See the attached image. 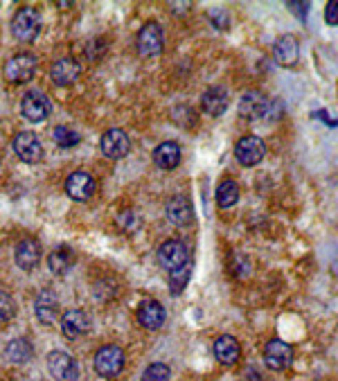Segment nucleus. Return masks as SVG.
Returning a JSON list of instances; mask_svg holds the SVG:
<instances>
[{"label":"nucleus","instance_id":"b1692460","mask_svg":"<svg viewBox=\"0 0 338 381\" xmlns=\"http://www.w3.org/2000/svg\"><path fill=\"white\" fill-rule=\"evenodd\" d=\"M75 253H72V248L68 246H59L56 251L50 253V258H47V267L54 273V276H65L72 267H75Z\"/></svg>","mask_w":338,"mask_h":381},{"label":"nucleus","instance_id":"c756f323","mask_svg":"<svg viewBox=\"0 0 338 381\" xmlns=\"http://www.w3.org/2000/svg\"><path fill=\"white\" fill-rule=\"evenodd\" d=\"M169 366H165V363H151L142 372V381H169Z\"/></svg>","mask_w":338,"mask_h":381},{"label":"nucleus","instance_id":"4be33fe9","mask_svg":"<svg viewBox=\"0 0 338 381\" xmlns=\"http://www.w3.org/2000/svg\"><path fill=\"white\" fill-rule=\"evenodd\" d=\"M239 354H242V347H239L235 336H219L214 341V357L224 366H233L239 361Z\"/></svg>","mask_w":338,"mask_h":381},{"label":"nucleus","instance_id":"ddd939ff","mask_svg":"<svg viewBox=\"0 0 338 381\" xmlns=\"http://www.w3.org/2000/svg\"><path fill=\"white\" fill-rule=\"evenodd\" d=\"M65 192L72 201H88L95 194V178L88 172H75L65 181Z\"/></svg>","mask_w":338,"mask_h":381},{"label":"nucleus","instance_id":"393cba45","mask_svg":"<svg viewBox=\"0 0 338 381\" xmlns=\"http://www.w3.org/2000/svg\"><path fill=\"white\" fill-rule=\"evenodd\" d=\"M5 354L12 363H28L32 354H34V347H32L28 338H14V341L7 343Z\"/></svg>","mask_w":338,"mask_h":381},{"label":"nucleus","instance_id":"c85d7f7f","mask_svg":"<svg viewBox=\"0 0 338 381\" xmlns=\"http://www.w3.org/2000/svg\"><path fill=\"white\" fill-rule=\"evenodd\" d=\"M16 313V302L10 291L0 289V322H10Z\"/></svg>","mask_w":338,"mask_h":381},{"label":"nucleus","instance_id":"a211bd4d","mask_svg":"<svg viewBox=\"0 0 338 381\" xmlns=\"http://www.w3.org/2000/svg\"><path fill=\"white\" fill-rule=\"evenodd\" d=\"M273 54H275V61L282 65V68H293L295 63L300 59V43L298 39L291 37V34H284L275 41L273 45Z\"/></svg>","mask_w":338,"mask_h":381},{"label":"nucleus","instance_id":"f3484780","mask_svg":"<svg viewBox=\"0 0 338 381\" xmlns=\"http://www.w3.org/2000/svg\"><path fill=\"white\" fill-rule=\"evenodd\" d=\"M90 329V320H88V313L81 311V309H68L63 313L61 318V332L65 338L70 341H77Z\"/></svg>","mask_w":338,"mask_h":381},{"label":"nucleus","instance_id":"72a5a7b5","mask_svg":"<svg viewBox=\"0 0 338 381\" xmlns=\"http://www.w3.org/2000/svg\"><path fill=\"white\" fill-rule=\"evenodd\" d=\"M311 115H313V118H323V122L327 124V127H336V122H334L332 118H329V115H327L323 109H320V111H313Z\"/></svg>","mask_w":338,"mask_h":381},{"label":"nucleus","instance_id":"cd10ccee","mask_svg":"<svg viewBox=\"0 0 338 381\" xmlns=\"http://www.w3.org/2000/svg\"><path fill=\"white\" fill-rule=\"evenodd\" d=\"M187 280H189V264L183 269H178V271H171L169 273V291H171V296L183 294L185 287H187Z\"/></svg>","mask_w":338,"mask_h":381},{"label":"nucleus","instance_id":"1a4fd4ad","mask_svg":"<svg viewBox=\"0 0 338 381\" xmlns=\"http://www.w3.org/2000/svg\"><path fill=\"white\" fill-rule=\"evenodd\" d=\"M165 37L162 28L158 23H147L142 25V30L138 32V52L142 56H158L162 52Z\"/></svg>","mask_w":338,"mask_h":381},{"label":"nucleus","instance_id":"6ab92c4d","mask_svg":"<svg viewBox=\"0 0 338 381\" xmlns=\"http://www.w3.org/2000/svg\"><path fill=\"white\" fill-rule=\"evenodd\" d=\"M34 311H36L39 322H43V325H52V322L56 320V316H59V298H56V294L50 291V289L41 291L36 296Z\"/></svg>","mask_w":338,"mask_h":381},{"label":"nucleus","instance_id":"f257e3e1","mask_svg":"<svg viewBox=\"0 0 338 381\" xmlns=\"http://www.w3.org/2000/svg\"><path fill=\"white\" fill-rule=\"evenodd\" d=\"M41 28H43V21L34 7H21L12 19V34L21 43H32L41 34Z\"/></svg>","mask_w":338,"mask_h":381},{"label":"nucleus","instance_id":"dca6fc26","mask_svg":"<svg viewBox=\"0 0 338 381\" xmlns=\"http://www.w3.org/2000/svg\"><path fill=\"white\" fill-rule=\"evenodd\" d=\"M228 104H230V97H228V90L224 86H210L201 95V109H203V113H208L210 118L224 115L228 111Z\"/></svg>","mask_w":338,"mask_h":381},{"label":"nucleus","instance_id":"aec40b11","mask_svg":"<svg viewBox=\"0 0 338 381\" xmlns=\"http://www.w3.org/2000/svg\"><path fill=\"white\" fill-rule=\"evenodd\" d=\"M79 74H81L79 63L75 59H70V56H63V59L54 61L50 68V77L56 86H72L79 79Z\"/></svg>","mask_w":338,"mask_h":381},{"label":"nucleus","instance_id":"6e6552de","mask_svg":"<svg viewBox=\"0 0 338 381\" xmlns=\"http://www.w3.org/2000/svg\"><path fill=\"white\" fill-rule=\"evenodd\" d=\"M268 106H271V99L266 95L260 93V90H249V93H244L242 99H239V115L249 122L262 120L268 115Z\"/></svg>","mask_w":338,"mask_h":381},{"label":"nucleus","instance_id":"7c9ffc66","mask_svg":"<svg viewBox=\"0 0 338 381\" xmlns=\"http://www.w3.org/2000/svg\"><path fill=\"white\" fill-rule=\"evenodd\" d=\"M106 45H109V43H106L104 39H95V41H90L88 48H86V56H88L90 61H100V59H102V54H106V50H109Z\"/></svg>","mask_w":338,"mask_h":381},{"label":"nucleus","instance_id":"a878e982","mask_svg":"<svg viewBox=\"0 0 338 381\" xmlns=\"http://www.w3.org/2000/svg\"><path fill=\"white\" fill-rule=\"evenodd\" d=\"M239 201V185L235 181H224L219 187H217V203L219 208H233V205Z\"/></svg>","mask_w":338,"mask_h":381},{"label":"nucleus","instance_id":"412c9836","mask_svg":"<svg viewBox=\"0 0 338 381\" xmlns=\"http://www.w3.org/2000/svg\"><path fill=\"white\" fill-rule=\"evenodd\" d=\"M16 264H19L21 271H32L41 262V246L36 239H23L16 246Z\"/></svg>","mask_w":338,"mask_h":381},{"label":"nucleus","instance_id":"2f4dec72","mask_svg":"<svg viewBox=\"0 0 338 381\" xmlns=\"http://www.w3.org/2000/svg\"><path fill=\"white\" fill-rule=\"evenodd\" d=\"M288 10H291L304 23V21H307V12L311 10V5L309 3H288Z\"/></svg>","mask_w":338,"mask_h":381},{"label":"nucleus","instance_id":"9d476101","mask_svg":"<svg viewBox=\"0 0 338 381\" xmlns=\"http://www.w3.org/2000/svg\"><path fill=\"white\" fill-rule=\"evenodd\" d=\"M264 363H266V368L275 370V372L291 368L293 347L284 341H279V338H273V341H268L266 347H264Z\"/></svg>","mask_w":338,"mask_h":381},{"label":"nucleus","instance_id":"2eb2a0df","mask_svg":"<svg viewBox=\"0 0 338 381\" xmlns=\"http://www.w3.org/2000/svg\"><path fill=\"white\" fill-rule=\"evenodd\" d=\"M165 212H167V219L176 226H187V223L194 221V208L192 201L185 194H174L165 205Z\"/></svg>","mask_w":338,"mask_h":381},{"label":"nucleus","instance_id":"f03ea898","mask_svg":"<svg viewBox=\"0 0 338 381\" xmlns=\"http://www.w3.org/2000/svg\"><path fill=\"white\" fill-rule=\"evenodd\" d=\"M95 370L104 379H115L125 370V352L118 345H104L95 354Z\"/></svg>","mask_w":338,"mask_h":381},{"label":"nucleus","instance_id":"9b49d317","mask_svg":"<svg viewBox=\"0 0 338 381\" xmlns=\"http://www.w3.org/2000/svg\"><path fill=\"white\" fill-rule=\"evenodd\" d=\"M14 152L23 163H30V165H34L43 158V145H41V140L32 131H21L14 138Z\"/></svg>","mask_w":338,"mask_h":381},{"label":"nucleus","instance_id":"7ed1b4c3","mask_svg":"<svg viewBox=\"0 0 338 381\" xmlns=\"http://www.w3.org/2000/svg\"><path fill=\"white\" fill-rule=\"evenodd\" d=\"M158 262L165 271H178L189 264V248L178 239H167L158 246Z\"/></svg>","mask_w":338,"mask_h":381},{"label":"nucleus","instance_id":"20e7f679","mask_svg":"<svg viewBox=\"0 0 338 381\" xmlns=\"http://www.w3.org/2000/svg\"><path fill=\"white\" fill-rule=\"evenodd\" d=\"M36 72V56L32 54H16L5 63L3 74L10 84H28Z\"/></svg>","mask_w":338,"mask_h":381},{"label":"nucleus","instance_id":"f8f14e48","mask_svg":"<svg viewBox=\"0 0 338 381\" xmlns=\"http://www.w3.org/2000/svg\"><path fill=\"white\" fill-rule=\"evenodd\" d=\"M131 152V140L122 129H109L102 136V154L111 161H122Z\"/></svg>","mask_w":338,"mask_h":381},{"label":"nucleus","instance_id":"423d86ee","mask_svg":"<svg viewBox=\"0 0 338 381\" xmlns=\"http://www.w3.org/2000/svg\"><path fill=\"white\" fill-rule=\"evenodd\" d=\"M266 156V145L264 140L257 136H244L239 143L235 145V158L239 161V165L244 167H255L260 165Z\"/></svg>","mask_w":338,"mask_h":381},{"label":"nucleus","instance_id":"0eeeda50","mask_svg":"<svg viewBox=\"0 0 338 381\" xmlns=\"http://www.w3.org/2000/svg\"><path fill=\"white\" fill-rule=\"evenodd\" d=\"M47 370L56 381H77L79 379V366L68 352L54 350L47 357Z\"/></svg>","mask_w":338,"mask_h":381},{"label":"nucleus","instance_id":"473e14b6","mask_svg":"<svg viewBox=\"0 0 338 381\" xmlns=\"http://www.w3.org/2000/svg\"><path fill=\"white\" fill-rule=\"evenodd\" d=\"M325 21L329 25H338V3L336 0H332V3L327 5V10H325Z\"/></svg>","mask_w":338,"mask_h":381},{"label":"nucleus","instance_id":"5701e85b","mask_svg":"<svg viewBox=\"0 0 338 381\" xmlns=\"http://www.w3.org/2000/svg\"><path fill=\"white\" fill-rule=\"evenodd\" d=\"M180 156H183L180 154V147L176 143H171V140L154 149V163L160 169H176L180 165Z\"/></svg>","mask_w":338,"mask_h":381},{"label":"nucleus","instance_id":"4468645a","mask_svg":"<svg viewBox=\"0 0 338 381\" xmlns=\"http://www.w3.org/2000/svg\"><path fill=\"white\" fill-rule=\"evenodd\" d=\"M136 316H138V322L145 329H160L165 318H167V313H165V307H162L158 300H154V298H147V300L140 302Z\"/></svg>","mask_w":338,"mask_h":381},{"label":"nucleus","instance_id":"39448f33","mask_svg":"<svg viewBox=\"0 0 338 381\" xmlns=\"http://www.w3.org/2000/svg\"><path fill=\"white\" fill-rule=\"evenodd\" d=\"M50 111H52V104H50V99H47L45 93H41V90H30V93L23 95L21 113H23V118L25 120L39 124V122L47 120Z\"/></svg>","mask_w":338,"mask_h":381},{"label":"nucleus","instance_id":"bb28decb","mask_svg":"<svg viewBox=\"0 0 338 381\" xmlns=\"http://www.w3.org/2000/svg\"><path fill=\"white\" fill-rule=\"evenodd\" d=\"M79 140H81V136L77 134V131H72L70 127H56L54 129V143L59 145L61 149L77 147Z\"/></svg>","mask_w":338,"mask_h":381}]
</instances>
